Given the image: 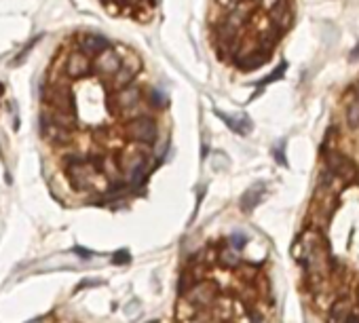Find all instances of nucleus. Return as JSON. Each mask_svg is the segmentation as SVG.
<instances>
[{"mask_svg": "<svg viewBox=\"0 0 359 323\" xmlns=\"http://www.w3.org/2000/svg\"><path fill=\"white\" fill-rule=\"evenodd\" d=\"M220 258H222V262L226 266H235L237 262H239V260H237V258H239V256H237V249H233V247H226V249L222 251Z\"/></svg>", "mask_w": 359, "mask_h": 323, "instance_id": "obj_13", "label": "nucleus"}, {"mask_svg": "<svg viewBox=\"0 0 359 323\" xmlns=\"http://www.w3.org/2000/svg\"><path fill=\"white\" fill-rule=\"evenodd\" d=\"M285 68H287V63H285V61H281L279 66H277V70H275V72H271V76H266V78H262V80H260V87L268 85V82H275V80H279L281 76H283Z\"/></svg>", "mask_w": 359, "mask_h": 323, "instance_id": "obj_11", "label": "nucleus"}, {"mask_svg": "<svg viewBox=\"0 0 359 323\" xmlns=\"http://www.w3.org/2000/svg\"><path fill=\"white\" fill-rule=\"evenodd\" d=\"M268 17H271V23L279 25V28H283L287 32V28L292 25V11H290L287 0H279L277 4H273L268 9Z\"/></svg>", "mask_w": 359, "mask_h": 323, "instance_id": "obj_5", "label": "nucleus"}, {"mask_svg": "<svg viewBox=\"0 0 359 323\" xmlns=\"http://www.w3.org/2000/svg\"><path fill=\"white\" fill-rule=\"evenodd\" d=\"M218 2H220L222 6H226V9H230V6H233V4H237V2H239V0H218Z\"/></svg>", "mask_w": 359, "mask_h": 323, "instance_id": "obj_15", "label": "nucleus"}, {"mask_svg": "<svg viewBox=\"0 0 359 323\" xmlns=\"http://www.w3.org/2000/svg\"><path fill=\"white\" fill-rule=\"evenodd\" d=\"M146 99H148V104L152 106V110H165L169 104L167 95H165L161 89H148V91H146Z\"/></svg>", "mask_w": 359, "mask_h": 323, "instance_id": "obj_8", "label": "nucleus"}, {"mask_svg": "<svg viewBox=\"0 0 359 323\" xmlns=\"http://www.w3.org/2000/svg\"><path fill=\"white\" fill-rule=\"evenodd\" d=\"M275 156H277L279 165H285V158H283V152H281V150H275Z\"/></svg>", "mask_w": 359, "mask_h": 323, "instance_id": "obj_16", "label": "nucleus"}, {"mask_svg": "<svg viewBox=\"0 0 359 323\" xmlns=\"http://www.w3.org/2000/svg\"><path fill=\"white\" fill-rule=\"evenodd\" d=\"M355 89H357V93H359V82H357V85H355Z\"/></svg>", "mask_w": 359, "mask_h": 323, "instance_id": "obj_19", "label": "nucleus"}, {"mask_svg": "<svg viewBox=\"0 0 359 323\" xmlns=\"http://www.w3.org/2000/svg\"><path fill=\"white\" fill-rule=\"evenodd\" d=\"M347 323H359V317H355V315H349Z\"/></svg>", "mask_w": 359, "mask_h": 323, "instance_id": "obj_18", "label": "nucleus"}, {"mask_svg": "<svg viewBox=\"0 0 359 323\" xmlns=\"http://www.w3.org/2000/svg\"><path fill=\"white\" fill-rule=\"evenodd\" d=\"M216 116H220L224 123H226L235 133H239V135H247V133L252 131V120H249L247 116H243L239 120V118H233V116H228V114L220 112V110H216Z\"/></svg>", "mask_w": 359, "mask_h": 323, "instance_id": "obj_6", "label": "nucleus"}, {"mask_svg": "<svg viewBox=\"0 0 359 323\" xmlns=\"http://www.w3.org/2000/svg\"><path fill=\"white\" fill-rule=\"evenodd\" d=\"M127 137L133 144H146V146H155L159 139V123L157 118L150 114H142L136 116L127 125Z\"/></svg>", "mask_w": 359, "mask_h": 323, "instance_id": "obj_2", "label": "nucleus"}, {"mask_svg": "<svg viewBox=\"0 0 359 323\" xmlns=\"http://www.w3.org/2000/svg\"><path fill=\"white\" fill-rule=\"evenodd\" d=\"M355 57H359V44H357L353 51H351V59H355Z\"/></svg>", "mask_w": 359, "mask_h": 323, "instance_id": "obj_17", "label": "nucleus"}, {"mask_svg": "<svg viewBox=\"0 0 359 323\" xmlns=\"http://www.w3.org/2000/svg\"><path fill=\"white\" fill-rule=\"evenodd\" d=\"M252 15H254V6L252 4H249V2H237V4L230 6V9H226V19H224V21L241 30L243 25L252 19Z\"/></svg>", "mask_w": 359, "mask_h": 323, "instance_id": "obj_3", "label": "nucleus"}, {"mask_svg": "<svg viewBox=\"0 0 359 323\" xmlns=\"http://www.w3.org/2000/svg\"><path fill=\"white\" fill-rule=\"evenodd\" d=\"M268 59H271V53H268V51L256 49L254 53H249L247 57H243L239 61H233V63L237 70H241V72H254V70H260Z\"/></svg>", "mask_w": 359, "mask_h": 323, "instance_id": "obj_4", "label": "nucleus"}, {"mask_svg": "<svg viewBox=\"0 0 359 323\" xmlns=\"http://www.w3.org/2000/svg\"><path fill=\"white\" fill-rule=\"evenodd\" d=\"M321 152V158H323V165L328 167L332 173H334L338 180L344 182V184H351L357 177V165L351 161L347 154H342L340 150L336 148H319Z\"/></svg>", "mask_w": 359, "mask_h": 323, "instance_id": "obj_1", "label": "nucleus"}, {"mask_svg": "<svg viewBox=\"0 0 359 323\" xmlns=\"http://www.w3.org/2000/svg\"><path fill=\"white\" fill-rule=\"evenodd\" d=\"M349 302L347 300H342V302H338L334 308H332V323H347V319H349Z\"/></svg>", "mask_w": 359, "mask_h": 323, "instance_id": "obj_10", "label": "nucleus"}, {"mask_svg": "<svg viewBox=\"0 0 359 323\" xmlns=\"http://www.w3.org/2000/svg\"><path fill=\"white\" fill-rule=\"evenodd\" d=\"M344 123L349 129L359 131V97L344 104Z\"/></svg>", "mask_w": 359, "mask_h": 323, "instance_id": "obj_7", "label": "nucleus"}, {"mask_svg": "<svg viewBox=\"0 0 359 323\" xmlns=\"http://www.w3.org/2000/svg\"><path fill=\"white\" fill-rule=\"evenodd\" d=\"M129 260H131L129 251H119V253H114V260H112V262H114V264H129Z\"/></svg>", "mask_w": 359, "mask_h": 323, "instance_id": "obj_14", "label": "nucleus"}, {"mask_svg": "<svg viewBox=\"0 0 359 323\" xmlns=\"http://www.w3.org/2000/svg\"><path fill=\"white\" fill-rule=\"evenodd\" d=\"M228 243H230V247H233V249H243V247H245V243H247V237L243 232H233L228 237Z\"/></svg>", "mask_w": 359, "mask_h": 323, "instance_id": "obj_12", "label": "nucleus"}, {"mask_svg": "<svg viewBox=\"0 0 359 323\" xmlns=\"http://www.w3.org/2000/svg\"><path fill=\"white\" fill-rule=\"evenodd\" d=\"M260 199H262V190H254V188L247 190V192L241 196V201H239L241 209H243V211H252V209L260 203Z\"/></svg>", "mask_w": 359, "mask_h": 323, "instance_id": "obj_9", "label": "nucleus"}]
</instances>
